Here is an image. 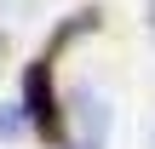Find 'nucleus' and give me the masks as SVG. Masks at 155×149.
Wrapping results in <instances>:
<instances>
[{
    "label": "nucleus",
    "mask_w": 155,
    "mask_h": 149,
    "mask_svg": "<svg viewBox=\"0 0 155 149\" xmlns=\"http://www.w3.org/2000/svg\"><path fill=\"white\" fill-rule=\"evenodd\" d=\"M40 132H58V109H52V86H46V69L29 75V109H23Z\"/></svg>",
    "instance_id": "1"
},
{
    "label": "nucleus",
    "mask_w": 155,
    "mask_h": 149,
    "mask_svg": "<svg viewBox=\"0 0 155 149\" xmlns=\"http://www.w3.org/2000/svg\"><path fill=\"white\" fill-rule=\"evenodd\" d=\"M17 126H23V115H12V109H6V115H0V138H12Z\"/></svg>",
    "instance_id": "2"
}]
</instances>
